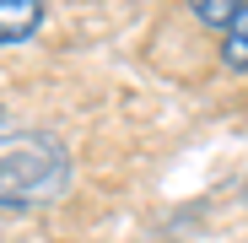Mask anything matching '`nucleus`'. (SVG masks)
<instances>
[{
  "label": "nucleus",
  "mask_w": 248,
  "mask_h": 243,
  "mask_svg": "<svg viewBox=\"0 0 248 243\" xmlns=\"http://www.w3.org/2000/svg\"><path fill=\"white\" fill-rule=\"evenodd\" d=\"M221 65L227 70H248V6L232 16V27L221 32Z\"/></svg>",
  "instance_id": "nucleus-3"
},
{
  "label": "nucleus",
  "mask_w": 248,
  "mask_h": 243,
  "mask_svg": "<svg viewBox=\"0 0 248 243\" xmlns=\"http://www.w3.org/2000/svg\"><path fill=\"white\" fill-rule=\"evenodd\" d=\"M38 22H44V0H0V49L32 38Z\"/></svg>",
  "instance_id": "nucleus-2"
},
{
  "label": "nucleus",
  "mask_w": 248,
  "mask_h": 243,
  "mask_svg": "<svg viewBox=\"0 0 248 243\" xmlns=\"http://www.w3.org/2000/svg\"><path fill=\"white\" fill-rule=\"evenodd\" d=\"M243 6H248V0H189V11L200 16V27H211V32H227Z\"/></svg>",
  "instance_id": "nucleus-4"
},
{
  "label": "nucleus",
  "mask_w": 248,
  "mask_h": 243,
  "mask_svg": "<svg viewBox=\"0 0 248 243\" xmlns=\"http://www.w3.org/2000/svg\"><path fill=\"white\" fill-rule=\"evenodd\" d=\"M70 189V157L54 135L11 130L0 135V211H38Z\"/></svg>",
  "instance_id": "nucleus-1"
}]
</instances>
